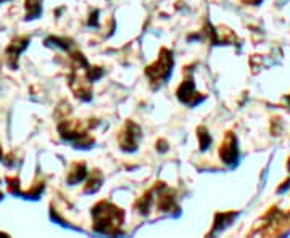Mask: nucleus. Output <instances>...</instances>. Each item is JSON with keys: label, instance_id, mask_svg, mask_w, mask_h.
Segmentation results:
<instances>
[{"label": "nucleus", "instance_id": "f257e3e1", "mask_svg": "<svg viewBox=\"0 0 290 238\" xmlns=\"http://www.w3.org/2000/svg\"><path fill=\"white\" fill-rule=\"evenodd\" d=\"M92 217H94V230L107 235H118L119 227L124 221L123 211L107 201H100L92 209Z\"/></svg>", "mask_w": 290, "mask_h": 238}, {"label": "nucleus", "instance_id": "f03ea898", "mask_svg": "<svg viewBox=\"0 0 290 238\" xmlns=\"http://www.w3.org/2000/svg\"><path fill=\"white\" fill-rule=\"evenodd\" d=\"M58 132L61 134L63 139L76 142L78 148H87L89 145L94 143V139H90L87 136V127L78 119H69V121L60 122Z\"/></svg>", "mask_w": 290, "mask_h": 238}, {"label": "nucleus", "instance_id": "7ed1b4c3", "mask_svg": "<svg viewBox=\"0 0 290 238\" xmlns=\"http://www.w3.org/2000/svg\"><path fill=\"white\" fill-rule=\"evenodd\" d=\"M173 65H174L173 54L168 48H161L158 60L145 69V74H147L149 79L153 82V86H160L161 82H164L171 76Z\"/></svg>", "mask_w": 290, "mask_h": 238}, {"label": "nucleus", "instance_id": "20e7f679", "mask_svg": "<svg viewBox=\"0 0 290 238\" xmlns=\"http://www.w3.org/2000/svg\"><path fill=\"white\" fill-rule=\"evenodd\" d=\"M142 136V130L137 126L136 122L128 121L126 126H124L118 136V142H119V147L124 151H136L137 150V143L140 140Z\"/></svg>", "mask_w": 290, "mask_h": 238}, {"label": "nucleus", "instance_id": "39448f33", "mask_svg": "<svg viewBox=\"0 0 290 238\" xmlns=\"http://www.w3.org/2000/svg\"><path fill=\"white\" fill-rule=\"evenodd\" d=\"M178 98L184 103V105L195 107V105H199V103H202L205 100V95L197 94L194 81L187 79V81H184L182 84L179 86V89H178Z\"/></svg>", "mask_w": 290, "mask_h": 238}, {"label": "nucleus", "instance_id": "423d86ee", "mask_svg": "<svg viewBox=\"0 0 290 238\" xmlns=\"http://www.w3.org/2000/svg\"><path fill=\"white\" fill-rule=\"evenodd\" d=\"M220 154H221V160L224 163H234L235 158H237V147H235V139L231 136L226 137V142L224 145H221V150H220Z\"/></svg>", "mask_w": 290, "mask_h": 238}, {"label": "nucleus", "instance_id": "0eeeda50", "mask_svg": "<svg viewBox=\"0 0 290 238\" xmlns=\"http://www.w3.org/2000/svg\"><path fill=\"white\" fill-rule=\"evenodd\" d=\"M28 44H29V39H28V37H23V39H16L15 42L8 47L7 57H8L10 65L15 66V60H18V55L21 54V51L28 47Z\"/></svg>", "mask_w": 290, "mask_h": 238}, {"label": "nucleus", "instance_id": "6e6552de", "mask_svg": "<svg viewBox=\"0 0 290 238\" xmlns=\"http://www.w3.org/2000/svg\"><path fill=\"white\" fill-rule=\"evenodd\" d=\"M87 175V169H86V164L84 163H76L72 164V168L68 172V183H78L81 180H84Z\"/></svg>", "mask_w": 290, "mask_h": 238}, {"label": "nucleus", "instance_id": "1a4fd4ad", "mask_svg": "<svg viewBox=\"0 0 290 238\" xmlns=\"http://www.w3.org/2000/svg\"><path fill=\"white\" fill-rule=\"evenodd\" d=\"M26 16L28 19H34L42 12V5H40V0H26Z\"/></svg>", "mask_w": 290, "mask_h": 238}, {"label": "nucleus", "instance_id": "9d476101", "mask_svg": "<svg viewBox=\"0 0 290 238\" xmlns=\"http://www.w3.org/2000/svg\"><path fill=\"white\" fill-rule=\"evenodd\" d=\"M103 177H102V174L100 171H94V174H92V177L90 180L87 182V187H86V193H94L100 189V183H102Z\"/></svg>", "mask_w": 290, "mask_h": 238}, {"label": "nucleus", "instance_id": "9b49d317", "mask_svg": "<svg viewBox=\"0 0 290 238\" xmlns=\"http://www.w3.org/2000/svg\"><path fill=\"white\" fill-rule=\"evenodd\" d=\"M197 137H199V140H200V150H206V148L210 147L211 139H210V134L206 132L205 127L197 129Z\"/></svg>", "mask_w": 290, "mask_h": 238}, {"label": "nucleus", "instance_id": "f8f14e48", "mask_svg": "<svg viewBox=\"0 0 290 238\" xmlns=\"http://www.w3.org/2000/svg\"><path fill=\"white\" fill-rule=\"evenodd\" d=\"M160 145H161L160 150H161V151H166V143H164V142L161 140V142H160ZM157 148H158V147H157Z\"/></svg>", "mask_w": 290, "mask_h": 238}, {"label": "nucleus", "instance_id": "ddd939ff", "mask_svg": "<svg viewBox=\"0 0 290 238\" xmlns=\"http://www.w3.org/2000/svg\"><path fill=\"white\" fill-rule=\"evenodd\" d=\"M0 158H2V150H0Z\"/></svg>", "mask_w": 290, "mask_h": 238}, {"label": "nucleus", "instance_id": "4468645a", "mask_svg": "<svg viewBox=\"0 0 290 238\" xmlns=\"http://www.w3.org/2000/svg\"><path fill=\"white\" fill-rule=\"evenodd\" d=\"M0 2H2V0H0Z\"/></svg>", "mask_w": 290, "mask_h": 238}]
</instances>
